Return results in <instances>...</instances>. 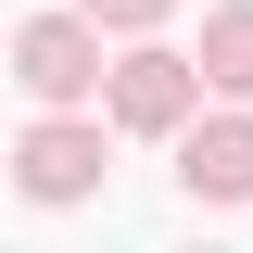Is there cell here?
<instances>
[{
	"label": "cell",
	"instance_id": "277c9868",
	"mask_svg": "<svg viewBox=\"0 0 253 253\" xmlns=\"http://www.w3.org/2000/svg\"><path fill=\"white\" fill-rule=\"evenodd\" d=\"M177 177L203 190V203H241V190H253V126H241V114H228V126H190Z\"/></svg>",
	"mask_w": 253,
	"mask_h": 253
},
{
	"label": "cell",
	"instance_id": "3957f363",
	"mask_svg": "<svg viewBox=\"0 0 253 253\" xmlns=\"http://www.w3.org/2000/svg\"><path fill=\"white\" fill-rule=\"evenodd\" d=\"M190 89H203V63H177V51H126V63H114V126H177Z\"/></svg>",
	"mask_w": 253,
	"mask_h": 253
},
{
	"label": "cell",
	"instance_id": "7a4b0ae2",
	"mask_svg": "<svg viewBox=\"0 0 253 253\" xmlns=\"http://www.w3.org/2000/svg\"><path fill=\"white\" fill-rule=\"evenodd\" d=\"M13 177H26V203H89L101 190V126H26Z\"/></svg>",
	"mask_w": 253,
	"mask_h": 253
},
{
	"label": "cell",
	"instance_id": "5b68a950",
	"mask_svg": "<svg viewBox=\"0 0 253 253\" xmlns=\"http://www.w3.org/2000/svg\"><path fill=\"white\" fill-rule=\"evenodd\" d=\"M203 76L215 89H253V0H228L215 26H203Z\"/></svg>",
	"mask_w": 253,
	"mask_h": 253
},
{
	"label": "cell",
	"instance_id": "6da1fadb",
	"mask_svg": "<svg viewBox=\"0 0 253 253\" xmlns=\"http://www.w3.org/2000/svg\"><path fill=\"white\" fill-rule=\"evenodd\" d=\"M13 76H26V101H76V89H101V26H89V13H26Z\"/></svg>",
	"mask_w": 253,
	"mask_h": 253
},
{
	"label": "cell",
	"instance_id": "8992f818",
	"mask_svg": "<svg viewBox=\"0 0 253 253\" xmlns=\"http://www.w3.org/2000/svg\"><path fill=\"white\" fill-rule=\"evenodd\" d=\"M76 13H89V26H152L165 0H76Z\"/></svg>",
	"mask_w": 253,
	"mask_h": 253
}]
</instances>
